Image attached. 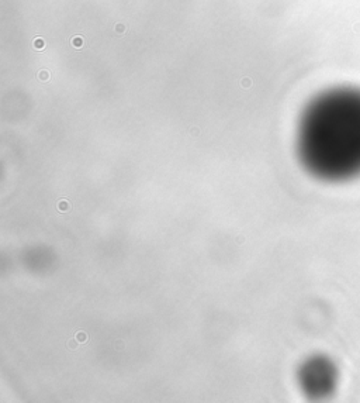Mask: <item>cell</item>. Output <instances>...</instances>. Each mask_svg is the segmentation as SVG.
<instances>
[{
    "label": "cell",
    "mask_w": 360,
    "mask_h": 403,
    "mask_svg": "<svg viewBox=\"0 0 360 403\" xmlns=\"http://www.w3.org/2000/svg\"><path fill=\"white\" fill-rule=\"evenodd\" d=\"M338 372L333 362L322 355L308 358L298 371V382L303 392L312 399H323L333 392Z\"/></svg>",
    "instance_id": "cell-2"
},
{
    "label": "cell",
    "mask_w": 360,
    "mask_h": 403,
    "mask_svg": "<svg viewBox=\"0 0 360 403\" xmlns=\"http://www.w3.org/2000/svg\"><path fill=\"white\" fill-rule=\"evenodd\" d=\"M73 44H75V47H82V38H75Z\"/></svg>",
    "instance_id": "cell-3"
},
{
    "label": "cell",
    "mask_w": 360,
    "mask_h": 403,
    "mask_svg": "<svg viewBox=\"0 0 360 403\" xmlns=\"http://www.w3.org/2000/svg\"><path fill=\"white\" fill-rule=\"evenodd\" d=\"M305 168L323 181L360 175V89L338 88L321 94L305 110L298 134Z\"/></svg>",
    "instance_id": "cell-1"
}]
</instances>
